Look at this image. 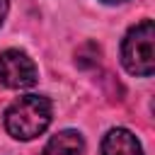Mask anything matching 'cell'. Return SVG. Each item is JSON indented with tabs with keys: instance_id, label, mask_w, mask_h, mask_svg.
<instances>
[{
	"instance_id": "6da1fadb",
	"label": "cell",
	"mask_w": 155,
	"mask_h": 155,
	"mask_svg": "<svg viewBox=\"0 0 155 155\" xmlns=\"http://www.w3.org/2000/svg\"><path fill=\"white\" fill-rule=\"evenodd\" d=\"M51 102L41 94H24L15 99L5 111V128L12 138L31 140L41 136L51 124Z\"/></svg>"
},
{
	"instance_id": "8992f818",
	"label": "cell",
	"mask_w": 155,
	"mask_h": 155,
	"mask_svg": "<svg viewBox=\"0 0 155 155\" xmlns=\"http://www.w3.org/2000/svg\"><path fill=\"white\" fill-rule=\"evenodd\" d=\"M5 15H7V0H0V24H2Z\"/></svg>"
},
{
	"instance_id": "7a4b0ae2",
	"label": "cell",
	"mask_w": 155,
	"mask_h": 155,
	"mask_svg": "<svg viewBox=\"0 0 155 155\" xmlns=\"http://www.w3.org/2000/svg\"><path fill=\"white\" fill-rule=\"evenodd\" d=\"M153 39H155V29H153L150 19H143L140 24L128 29V34L121 44V61L131 75H138V78L153 75V70H155Z\"/></svg>"
},
{
	"instance_id": "5b68a950",
	"label": "cell",
	"mask_w": 155,
	"mask_h": 155,
	"mask_svg": "<svg viewBox=\"0 0 155 155\" xmlns=\"http://www.w3.org/2000/svg\"><path fill=\"white\" fill-rule=\"evenodd\" d=\"M44 155H85V140L78 131H58L46 143Z\"/></svg>"
},
{
	"instance_id": "3957f363",
	"label": "cell",
	"mask_w": 155,
	"mask_h": 155,
	"mask_svg": "<svg viewBox=\"0 0 155 155\" xmlns=\"http://www.w3.org/2000/svg\"><path fill=\"white\" fill-rule=\"evenodd\" d=\"M36 65L34 61L19 51V48H7L0 53V82L12 90L31 87L36 82Z\"/></svg>"
},
{
	"instance_id": "277c9868",
	"label": "cell",
	"mask_w": 155,
	"mask_h": 155,
	"mask_svg": "<svg viewBox=\"0 0 155 155\" xmlns=\"http://www.w3.org/2000/svg\"><path fill=\"white\" fill-rule=\"evenodd\" d=\"M102 155H143V148L131 131L111 128L102 140Z\"/></svg>"
},
{
	"instance_id": "52a82bcc",
	"label": "cell",
	"mask_w": 155,
	"mask_h": 155,
	"mask_svg": "<svg viewBox=\"0 0 155 155\" xmlns=\"http://www.w3.org/2000/svg\"><path fill=\"white\" fill-rule=\"evenodd\" d=\"M104 2H126V0H104Z\"/></svg>"
}]
</instances>
